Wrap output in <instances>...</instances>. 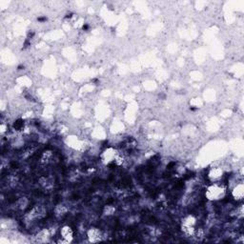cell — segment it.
I'll use <instances>...</instances> for the list:
<instances>
[{
	"instance_id": "cell-1",
	"label": "cell",
	"mask_w": 244,
	"mask_h": 244,
	"mask_svg": "<svg viewBox=\"0 0 244 244\" xmlns=\"http://www.w3.org/2000/svg\"><path fill=\"white\" fill-rule=\"evenodd\" d=\"M225 194V189L222 185H218V184H215L212 185L208 191H207V197L210 199H221Z\"/></svg>"
},
{
	"instance_id": "cell-2",
	"label": "cell",
	"mask_w": 244,
	"mask_h": 244,
	"mask_svg": "<svg viewBox=\"0 0 244 244\" xmlns=\"http://www.w3.org/2000/svg\"><path fill=\"white\" fill-rule=\"evenodd\" d=\"M74 236V231L69 226H64L60 229V237H62L63 241L69 242Z\"/></svg>"
},
{
	"instance_id": "cell-3",
	"label": "cell",
	"mask_w": 244,
	"mask_h": 244,
	"mask_svg": "<svg viewBox=\"0 0 244 244\" xmlns=\"http://www.w3.org/2000/svg\"><path fill=\"white\" fill-rule=\"evenodd\" d=\"M222 171L220 169H217V168H215L214 170H212L210 174H209V178L213 180H216V179H219L222 176Z\"/></svg>"
},
{
	"instance_id": "cell-4",
	"label": "cell",
	"mask_w": 244,
	"mask_h": 244,
	"mask_svg": "<svg viewBox=\"0 0 244 244\" xmlns=\"http://www.w3.org/2000/svg\"><path fill=\"white\" fill-rule=\"evenodd\" d=\"M89 237L91 238V240L96 241V240H99L101 238V234L97 229H92L89 232Z\"/></svg>"
},
{
	"instance_id": "cell-5",
	"label": "cell",
	"mask_w": 244,
	"mask_h": 244,
	"mask_svg": "<svg viewBox=\"0 0 244 244\" xmlns=\"http://www.w3.org/2000/svg\"><path fill=\"white\" fill-rule=\"evenodd\" d=\"M24 126H25V122L23 119H17L13 123V129L17 132L22 131L24 129Z\"/></svg>"
}]
</instances>
